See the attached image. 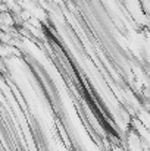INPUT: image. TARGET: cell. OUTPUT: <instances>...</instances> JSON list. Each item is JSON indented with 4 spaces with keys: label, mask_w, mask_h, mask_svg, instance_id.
<instances>
[]
</instances>
